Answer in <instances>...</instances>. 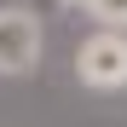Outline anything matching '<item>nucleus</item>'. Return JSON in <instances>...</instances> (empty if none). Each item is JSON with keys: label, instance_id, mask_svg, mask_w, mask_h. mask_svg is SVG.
<instances>
[{"label": "nucleus", "instance_id": "1", "mask_svg": "<svg viewBox=\"0 0 127 127\" xmlns=\"http://www.w3.org/2000/svg\"><path fill=\"white\" fill-rule=\"evenodd\" d=\"M75 81L87 93H121L127 87V29H93L75 46Z\"/></svg>", "mask_w": 127, "mask_h": 127}, {"label": "nucleus", "instance_id": "2", "mask_svg": "<svg viewBox=\"0 0 127 127\" xmlns=\"http://www.w3.org/2000/svg\"><path fill=\"white\" fill-rule=\"evenodd\" d=\"M40 17L29 6H0V75H29L40 64Z\"/></svg>", "mask_w": 127, "mask_h": 127}, {"label": "nucleus", "instance_id": "4", "mask_svg": "<svg viewBox=\"0 0 127 127\" xmlns=\"http://www.w3.org/2000/svg\"><path fill=\"white\" fill-rule=\"evenodd\" d=\"M69 6H81V0H69Z\"/></svg>", "mask_w": 127, "mask_h": 127}, {"label": "nucleus", "instance_id": "3", "mask_svg": "<svg viewBox=\"0 0 127 127\" xmlns=\"http://www.w3.org/2000/svg\"><path fill=\"white\" fill-rule=\"evenodd\" d=\"M81 12L98 29H127V0H81Z\"/></svg>", "mask_w": 127, "mask_h": 127}]
</instances>
